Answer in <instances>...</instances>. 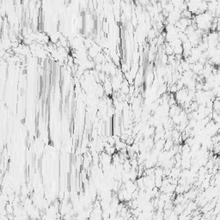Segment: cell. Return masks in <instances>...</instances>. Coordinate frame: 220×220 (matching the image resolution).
I'll return each instance as SVG.
<instances>
[{"label": "cell", "instance_id": "6da1fadb", "mask_svg": "<svg viewBox=\"0 0 220 220\" xmlns=\"http://www.w3.org/2000/svg\"><path fill=\"white\" fill-rule=\"evenodd\" d=\"M174 145V141L172 139H168L165 140L164 145H163V150H168L173 147Z\"/></svg>", "mask_w": 220, "mask_h": 220}, {"label": "cell", "instance_id": "7a4b0ae2", "mask_svg": "<svg viewBox=\"0 0 220 220\" xmlns=\"http://www.w3.org/2000/svg\"><path fill=\"white\" fill-rule=\"evenodd\" d=\"M173 51H174V54H182V53H183L182 44L174 47H173Z\"/></svg>", "mask_w": 220, "mask_h": 220}, {"label": "cell", "instance_id": "3957f363", "mask_svg": "<svg viewBox=\"0 0 220 220\" xmlns=\"http://www.w3.org/2000/svg\"><path fill=\"white\" fill-rule=\"evenodd\" d=\"M108 23L107 22H103V24H102V30H103V33H107L108 32Z\"/></svg>", "mask_w": 220, "mask_h": 220}, {"label": "cell", "instance_id": "277c9868", "mask_svg": "<svg viewBox=\"0 0 220 220\" xmlns=\"http://www.w3.org/2000/svg\"><path fill=\"white\" fill-rule=\"evenodd\" d=\"M68 1H69V0H65V2H68Z\"/></svg>", "mask_w": 220, "mask_h": 220}]
</instances>
